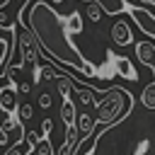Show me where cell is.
Masks as SVG:
<instances>
[{
  "label": "cell",
  "mask_w": 155,
  "mask_h": 155,
  "mask_svg": "<svg viewBox=\"0 0 155 155\" xmlns=\"http://www.w3.org/2000/svg\"><path fill=\"white\" fill-rule=\"evenodd\" d=\"M17 87L15 85H7L2 92H0V109L7 111V114H15L17 111Z\"/></svg>",
  "instance_id": "cell-6"
},
{
  "label": "cell",
  "mask_w": 155,
  "mask_h": 155,
  "mask_svg": "<svg viewBox=\"0 0 155 155\" xmlns=\"http://www.w3.org/2000/svg\"><path fill=\"white\" fill-rule=\"evenodd\" d=\"M92 107L97 109L94 126L99 124L102 128H104V126L111 128L114 124H121V121L128 116V111H131V107H133V97H131L128 90L114 85V87H104V99H99V102L94 99Z\"/></svg>",
  "instance_id": "cell-2"
},
{
  "label": "cell",
  "mask_w": 155,
  "mask_h": 155,
  "mask_svg": "<svg viewBox=\"0 0 155 155\" xmlns=\"http://www.w3.org/2000/svg\"><path fill=\"white\" fill-rule=\"evenodd\" d=\"M140 102H143L145 109H155V80L148 82V85L143 87V92H140Z\"/></svg>",
  "instance_id": "cell-12"
},
{
  "label": "cell",
  "mask_w": 155,
  "mask_h": 155,
  "mask_svg": "<svg viewBox=\"0 0 155 155\" xmlns=\"http://www.w3.org/2000/svg\"><path fill=\"white\" fill-rule=\"evenodd\" d=\"M17 90H19L22 94H27V92L31 90V82H22V85H17Z\"/></svg>",
  "instance_id": "cell-18"
},
{
  "label": "cell",
  "mask_w": 155,
  "mask_h": 155,
  "mask_svg": "<svg viewBox=\"0 0 155 155\" xmlns=\"http://www.w3.org/2000/svg\"><path fill=\"white\" fill-rule=\"evenodd\" d=\"M51 102H53V99H51V94H48V92L39 94V107H41V109H48V107H51Z\"/></svg>",
  "instance_id": "cell-16"
},
{
  "label": "cell",
  "mask_w": 155,
  "mask_h": 155,
  "mask_svg": "<svg viewBox=\"0 0 155 155\" xmlns=\"http://www.w3.org/2000/svg\"><path fill=\"white\" fill-rule=\"evenodd\" d=\"M114 70H116V75H121L124 80H138V70L133 68V63H131L126 56H116V58H114Z\"/></svg>",
  "instance_id": "cell-5"
},
{
  "label": "cell",
  "mask_w": 155,
  "mask_h": 155,
  "mask_svg": "<svg viewBox=\"0 0 155 155\" xmlns=\"http://www.w3.org/2000/svg\"><path fill=\"white\" fill-rule=\"evenodd\" d=\"M29 31L36 41V46L44 48V53L51 58V63H61L70 70H78L85 78H94L97 68L85 61L80 48L70 41V34L65 29V17H61L48 2L39 0L31 5L29 17H27Z\"/></svg>",
  "instance_id": "cell-1"
},
{
  "label": "cell",
  "mask_w": 155,
  "mask_h": 155,
  "mask_svg": "<svg viewBox=\"0 0 155 155\" xmlns=\"http://www.w3.org/2000/svg\"><path fill=\"white\" fill-rule=\"evenodd\" d=\"M102 15H104V10L97 5V2H87V17L97 24V22H102Z\"/></svg>",
  "instance_id": "cell-13"
},
{
  "label": "cell",
  "mask_w": 155,
  "mask_h": 155,
  "mask_svg": "<svg viewBox=\"0 0 155 155\" xmlns=\"http://www.w3.org/2000/svg\"><path fill=\"white\" fill-rule=\"evenodd\" d=\"M87 2H97L107 15H116L128 7V0H87Z\"/></svg>",
  "instance_id": "cell-8"
},
{
  "label": "cell",
  "mask_w": 155,
  "mask_h": 155,
  "mask_svg": "<svg viewBox=\"0 0 155 155\" xmlns=\"http://www.w3.org/2000/svg\"><path fill=\"white\" fill-rule=\"evenodd\" d=\"M0 2H2V0H0Z\"/></svg>",
  "instance_id": "cell-22"
},
{
  "label": "cell",
  "mask_w": 155,
  "mask_h": 155,
  "mask_svg": "<svg viewBox=\"0 0 155 155\" xmlns=\"http://www.w3.org/2000/svg\"><path fill=\"white\" fill-rule=\"evenodd\" d=\"M61 119H63V124L70 128V126H75V119H78V114H75V104L70 102V99H63V107H61Z\"/></svg>",
  "instance_id": "cell-9"
},
{
  "label": "cell",
  "mask_w": 155,
  "mask_h": 155,
  "mask_svg": "<svg viewBox=\"0 0 155 155\" xmlns=\"http://www.w3.org/2000/svg\"><path fill=\"white\" fill-rule=\"evenodd\" d=\"M65 29H68V34H80L82 31V15L78 10L65 17Z\"/></svg>",
  "instance_id": "cell-10"
},
{
  "label": "cell",
  "mask_w": 155,
  "mask_h": 155,
  "mask_svg": "<svg viewBox=\"0 0 155 155\" xmlns=\"http://www.w3.org/2000/svg\"><path fill=\"white\" fill-rule=\"evenodd\" d=\"M51 2H56V5H61V2H63V0H51Z\"/></svg>",
  "instance_id": "cell-21"
},
{
  "label": "cell",
  "mask_w": 155,
  "mask_h": 155,
  "mask_svg": "<svg viewBox=\"0 0 155 155\" xmlns=\"http://www.w3.org/2000/svg\"><path fill=\"white\" fill-rule=\"evenodd\" d=\"M126 12L131 15V19L136 22V27H138L145 36L155 39V15H153L150 10L138 7V5H128V7H126Z\"/></svg>",
  "instance_id": "cell-3"
},
{
  "label": "cell",
  "mask_w": 155,
  "mask_h": 155,
  "mask_svg": "<svg viewBox=\"0 0 155 155\" xmlns=\"http://www.w3.org/2000/svg\"><path fill=\"white\" fill-rule=\"evenodd\" d=\"M136 56H138V61L143 63V65H153V58H155V46L150 44V41H140V44H136Z\"/></svg>",
  "instance_id": "cell-7"
},
{
  "label": "cell",
  "mask_w": 155,
  "mask_h": 155,
  "mask_svg": "<svg viewBox=\"0 0 155 155\" xmlns=\"http://www.w3.org/2000/svg\"><path fill=\"white\" fill-rule=\"evenodd\" d=\"M2 90H5V87H2V78H0V92H2Z\"/></svg>",
  "instance_id": "cell-20"
},
{
  "label": "cell",
  "mask_w": 155,
  "mask_h": 155,
  "mask_svg": "<svg viewBox=\"0 0 155 155\" xmlns=\"http://www.w3.org/2000/svg\"><path fill=\"white\" fill-rule=\"evenodd\" d=\"M150 70H153V73H155V58H153V65H150Z\"/></svg>",
  "instance_id": "cell-19"
},
{
  "label": "cell",
  "mask_w": 155,
  "mask_h": 155,
  "mask_svg": "<svg viewBox=\"0 0 155 155\" xmlns=\"http://www.w3.org/2000/svg\"><path fill=\"white\" fill-rule=\"evenodd\" d=\"M75 124H80L82 138H90V136H92V131H94V119H92L90 114H80V116L75 119Z\"/></svg>",
  "instance_id": "cell-11"
},
{
  "label": "cell",
  "mask_w": 155,
  "mask_h": 155,
  "mask_svg": "<svg viewBox=\"0 0 155 155\" xmlns=\"http://www.w3.org/2000/svg\"><path fill=\"white\" fill-rule=\"evenodd\" d=\"M51 126H53V121H51V119H44V124H41V133L48 136V133H51Z\"/></svg>",
  "instance_id": "cell-17"
},
{
  "label": "cell",
  "mask_w": 155,
  "mask_h": 155,
  "mask_svg": "<svg viewBox=\"0 0 155 155\" xmlns=\"http://www.w3.org/2000/svg\"><path fill=\"white\" fill-rule=\"evenodd\" d=\"M31 116H34V107L31 104H19L17 107V119L19 121H29Z\"/></svg>",
  "instance_id": "cell-14"
},
{
  "label": "cell",
  "mask_w": 155,
  "mask_h": 155,
  "mask_svg": "<svg viewBox=\"0 0 155 155\" xmlns=\"http://www.w3.org/2000/svg\"><path fill=\"white\" fill-rule=\"evenodd\" d=\"M7 58H10V41L0 36V68L7 63Z\"/></svg>",
  "instance_id": "cell-15"
},
{
  "label": "cell",
  "mask_w": 155,
  "mask_h": 155,
  "mask_svg": "<svg viewBox=\"0 0 155 155\" xmlns=\"http://www.w3.org/2000/svg\"><path fill=\"white\" fill-rule=\"evenodd\" d=\"M111 41L116 44V46H131L133 44V31H131V27L124 22V19H116L114 24H111Z\"/></svg>",
  "instance_id": "cell-4"
}]
</instances>
